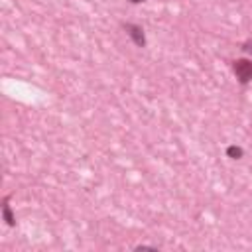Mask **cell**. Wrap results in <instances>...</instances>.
Returning <instances> with one entry per match:
<instances>
[{
  "label": "cell",
  "mask_w": 252,
  "mask_h": 252,
  "mask_svg": "<svg viewBox=\"0 0 252 252\" xmlns=\"http://www.w3.org/2000/svg\"><path fill=\"white\" fill-rule=\"evenodd\" d=\"M242 49H244L246 53H252V39H246V41L242 43Z\"/></svg>",
  "instance_id": "5b68a950"
},
{
  "label": "cell",
  "mask_w": 252,
  "mask_h": 252,
  "mask_svg": "<svg viewBox=\"0 0 252 252\" xmlns=\"http://www.w3.org/2000/svg\"><path fill=\"white\" fill-rule=\"evenodd\" d=\"M2 211H4V220L8 222V226H14V215L10 211V205H8V197H4V203H2Z\"/></svg>",
  "instance_id": "3957f363"
},
{
  "label": "cell",
  "mask_w": 252,
  "mask_h": 252,
  "mask_svg": "<svg viewBox=\"0 0 252 252\" xmlns=\"http://www.w3.org/2000/svg\"><path fill=\"white\" fill-rule=\"evenodd\" d=\"M242 148H238V146H228L226 148V156L230 158V159H240L242 158Z\"/></svg>",
  "instance_id": "277c9868"
},
{
  "label": "cell",
  "mask_w": 252,
  "mask_h": 252,
  "mask_svg": "<svg viewBox=\"0 0 252 252\" xmlns=\"http://www.w3.org/2000/svg\"><path fill=\"white\" fill-rule=\"evenodd\" d=\"M232 69H234L236 79L242 85H246V83L252 81V61H248V59H236L232 63Z\"/></svg>",
  "instance_id": "6da1fadb"
},
{
  "label": "cell",
  "mask_w": 252,
  "mask_h": 252,
  "mask_svg": "<svg viewBox=\"0 0 252 252\" xmlns=\"http://www.w3.org/2000/svg\"><path fill=\"white\" fill-rule=\"evenodd\" d=\"M132 4H140V2H144V0H130Z\"/></svg>",
  "instance_id": "8992f818"
},
{
  "label": "cell",
  "mask_w": 252,
  "mask_h": 252,
  "mask_svg": "<svg viewBox=\"0 0 252 252\" xmlns=\"http://www.w3.org/2000/svg\"><path fill=\"white\" fill-rule=\"evenodd\" d=\"M124 30L126 33L130 35V39L138 45V47H146V35H144V30L136 24H124Z\"/></svg>",
  "instance_id": "7a4b0ae2"
}]
</instances>
